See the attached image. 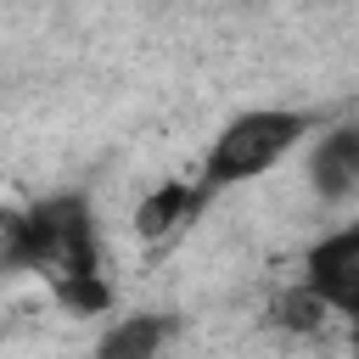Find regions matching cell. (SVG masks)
I'll use <instances>...</instances> for the list:
<instances>
[{
	"instance_id": "cell-1",
	"label": "cell",
	"mask_w": 359,
	"mask_h": 359,
	"mask_svg": "<svg viewBox=\"0 0 359 359\" xmlns=\"http://www.w3.org/2000/svg\"><path fill=\"white\" fill-rule=\"evenodd\" d=\"M0 269H28L45 275V286H73L101 275V247H95V213L79 191H56L34 208H6L0 213Z\"/></svg>"
},
{
	"instance_id": "cell-2",
	"label": "cell",
	"mask_w": 359,
	"mask_h": 359,
	"mask_svg": "<svg viewBox=\"0 0 359 359\" xmlns=\"http://www.w3.org/2000/svg\"><path fill=\"white\" fill-rule=\"evenodd\" d=\"M309 129H314V112H297V107H252V112L230 118V123L208 140V151H202L196 191L213 202L219 191L269 174L297 140H309Z\"/></svg>"
},
{
	"instance_id": "cell-3",
	"label": "cell",
	"mask_w": 359,
	"mask_h": 359,
	"mask_svg": "<svg viewBox=\"0 0 359 359\" xmlns=\"http://www.w3.org/2000/svg\"><path fill=\"white\" fill-rule=\"evenodd\" d=\"M297 286H309L325 314H359V224H342L337 236L314 241Z\"/></svg>"
},
{
	"instance_id": "cell-4",
	"label": "cell",
	"mask_w": 359,
	"mask_h": 359,
	"mask_svg": "<svg viewBox=\"0 0 359 359\" xmlns=\"http://www.w3.org/2000/svg\"><path fill=\"white\" fill-rule=\"evenodd\" d=\"M208 208V196L196 191V180H163V185H151L140 202H135V236L140 241H174L180 230H191L196 224V213Z\"/></svg>"
},
{
	"instance_id": "cell-5",
	"label": "cell",
	"mask_w": 359,
	"mask_h": 359,
	"mask_svg": "<svg viewBox=\"0 0 359 359\" xmlns=\"http://www.w3.org/2000/svg\"><path fill=\"white\" fill-rule=\"evenodd\" d=\"M309 180H314V196L320 202H348L359 191V129L353 123H337L331 135L314 140Z\"/></svg>"
},
{
	"instance_id": "cell-6",
	"label": "cell",
	"mask_w": 359,
	"mask_h": 359,
	"mask_svg": "<svg viewBox=\"0 0 359 359\" xmlns=\"http://www.w3.org/2000/svg\"><path fill=\"white\" fill-rule=\"evenodd\" d=\"M174 331H180V314H123L101 331L95 359H163Z\"/></svg>"
},
{
	"instance_id": "cell-7",
	"label": "cell",
	"mask_w": 359,
	"mask_h": 359,
	"mask_svg": "<svg viewBox=\"0 0 359 359\" xmlns=\"http://www.w3.org/2000/svg\"><path fill=\"white\" fill-rule=\"evenodd\" d=\"M269 325L286 331V337H320L325 303H320L309 286H286V292H275V303H269Z\"/></svg>"
}]
</instances>
